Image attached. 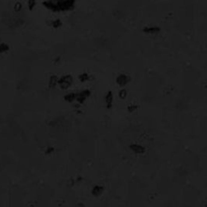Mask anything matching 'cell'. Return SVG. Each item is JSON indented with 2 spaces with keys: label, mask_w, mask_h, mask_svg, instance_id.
I'll return each mask as SVG.
<instances>
[{
  "label": "cell",
  "mask_w": 207,
  "mask_h": 207,
  "mask_svg": "<svg viewBox=\"0 0 207 207\" xmlns=\"http://www.w3.org/2000/svg\"><path fill=\"white\" fill-rule=\"evenodd\" d=\"M45 8L52 11H71L74 8L75 0H45L42 3Z\"/></svg>",
  "instance_id": "6da1fadb"
},
{
  "label": "cell",
  "mask_w": 207,
  "mask_h": 207,
  "mask_svg": "<svg viewBox=\"0 0 207 207\" xmlns=\"http://www.w3.org/2000/svg\"><path fill=\"white\" fill-rule=\"evenodd\" d=\"M72 81H73V79L71 75H66V76H63L61 79L58 80V84L60 85V87L62 89H67L71 84L72 83Z\"/></svg>",
  "instance_id": "7a4b0ae2"
},
{
  "label": "cell",
  "mask_w": 207,
  "mask_h": 207,
  "mask_svg": "<svg viewBox=\"0 0 207 207\" xmlns=\"http://www.w3.org/2000/svg\"><path fill=\"white\" fill-rule=\"evenodd\" d=\"M143 32L147 34H158L160 32V28L158 26H147L143 28Z\"/></svg>",
  "instance_id": "3957f363"
},
{
  "label": "cell",
  "mask_w": 207,
  "mask_h": 207,
  "mask_svg": "<svg viewBox=\"0 0 207 207\" xmlns=\"http://www.w3.org/2000/svg\"><path fill=\"white\" fill-rule=\"evenodd\" d=\"M130 77L127 76L126 74H120L119 76L117 78V83H118V85L120 86H125L130 82Z\"/></svg>",
  "instance_id": "277c9868"
},
{
  "label": "cell",
  "mask_w": 207,
  "mask_h": 207,
  "mask_svg": "<svg viewBox=\"0 0 207 207\" xmlns=\"http://www.w3.org/2000/svg\"><path fill=\"white\" fill-rule=\"evenodd\" d=\"M90 95V92L88 90L83 91L82 92L77 94L76 95V100L80 103H83V101H85L87 100V98Z\"/></svg>",
  "instance_id": "5b68a950"
},
{
  "label": "cell",
  "mask_w": 207,
  "mask_h": 207,
  "mask_svg": "<svg viewBox=\"0 0 207 207\" xmlns=\"http://www.w3.org/2000/svg\"><path fill=\"white\" fill-rule=\"evenodd\" d=\"M130 148L136 154H142L145 152V148L138 144H132L130 146Z\"/></svg>",
  "instance_id": "8992f818"
},
{
  "label": "cell",
  "mask_w": 207,
  "mask_h": 207,
  "mask_svg": "<svg viewBox=\"0 0 207 207\" xmlns=\"http://www.w3.org/2000/svg\"><path fill=\"white\" fill-rule=\"evenodd\" d=\"M105 101H106V104L107 107L110 109L112 105V101H113V96H112V93L111 92H109L106 95V98H105Z\"/></svg>",
  "instance_id": "52a82bcc"
},
{
  "label": "cell",
  "mask_w": 207,
  "mask_h": 207,
  "mask_svg": "<svg viewBox=\"0 0 207 207\" xmlns=\"http://www.w3.org/2000/svg\"><path fill=\"white\" fill-rule=\"evenodd\" d=\"M57 83H58V79H57V76L53 75V76L50 77V79H49V87L54 88V87L57 85Z\"/></svg>",
  "instance_id": "ba28073f"
},
{
  "label": "cell",
  "mask_w": 207,
  "mask_h": 207,
  "mask_svg": "<svg viewBox=\"0 0 207 207\" xmlns=\"http://www.w3.org/2000/svg\"><path fill=\"white\" fill-rule=\"evenodd\" d=\"M104 188L101 186H95L92 189V194L95 196H99L103 193Z\"/></svg>",
  "instance_id": "9c48e42d"
},
{
  "label": "cell",
  "mask_w": 207,
  "mask_h": 207,
  "mask_svg": "<svg viewBox=\"0 0 207 207\" xmlns=\"http://www.w3.org/2000/svg\"><path fill=\"white\" fill-rule=\"evenodd\" d=\"M36 7V0H28V7L29 11H33Z\"/></svg>",
  "instance_id": "30bf717a"
},
{
  "label": "cell",
  "mask_w": 207,
  "mask_h": 207,
  "mask_svg": "<svg viewBox=\"0 0 207 207\" xmlns=\"http://www.w3.org/2000/svg\"><path fill=\"white\" fill-rule=\"evenodd\" d=\"M77 94H74V93H70L68 95H66L65 96V100L68 102H73L75 99H76Z\"/></svg>",
  "instance_id": "8fae6325"
},
{
  "label": "cell",
  "mask_w": 207,
  "mask_h": 207,
  "mask_svg": "<svg viewBox=\"0 0 207 207\" xmlns=\"http://www.w3.org/2000/svg\"><path fill=\"white\" fill-rule=\"evenodd\" d=\"M62 25H63V23H62V21H61L60 19H55V20H54V21L52 22V26L54 28H60Z\"/></svg>",
  "instance_id": "7c38bea8"
},
{
  "label": "cell",
  "mask_w": 207,
  "mask_h": 207,
  "mask_svg": "<svg viewBox=\"0 0 207 207\" xmlns=\"http://www.w3.org/2000/svg\"><path fill=\"white\" fill-rule=\"evenodd\" d=\"M21 9H22L21 3L17 2V3H15V5H14V11H16V12H19V11H21Z\"/></svg>",
  "instance_id": "4fadbf2b"
},
{
  "label": "cell",
  "mask_w": 207,
  "mask_h": 207,
  "mask_svg": "<svg viewBox=\"0 0 207 207\" xmlns=\"http://www.w3.org/2000/svg\"><path fill=\"white\" fill-rule=\"evenodd\" d=\"M9 47L7 45H6V44H1V45H0V53L7 51Z\"/></svg>",
  "instance_id": "5bb4252c"
},
{
  "label": "cell",
  "mask_w": 207,
  "mask_h": 207,
  "mask_svg": "<svg viewBox=\"0 0 207 207\" xmlns=\"http://www.w3.org/2000/svg\"><path fill=\"white\" fill-rule=\"evenodd\" d=\"M126 95H127V92H126V90L122 89V90L120 91V92H119V96H120V98L125 99V97H126Z\"/></svg>",
  "instance_id": "9a60e30c"
},
{
  "label": "cell",
  "mask_w": 207,
  "mask_h": 207,
  "mask_svg": "<svg viewBox=\"0 0 207 207\" xmlns=\"http://www.w3.org/2000/svg\"><path fill=\"white\" fill-rule=\"evenodd\" d=\"M79 79H80L82 82H85V81H87V79H88V75H87V74H83L82 75L79 76Z\"/></svg>",
  "instance_id": "2e32d148"
},
{
  "label": "cell",
  "mask_w": 207,
  "mask_h": 207,
  "mask_svg": "<svg viewBox=\"0 0 207 207\" xmlns=\"http://www.w3.org/2000/svg\"><path fill=\"white\" fill-rule=\"evenodd\" d=\"M137 109H138V106L135 105V104H131V105H130V106L128 107V110L130 112H134Z\"/></svg>",
  "instance_id": "e0dca14e"
}]
</instances>
